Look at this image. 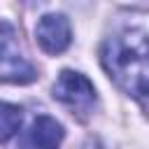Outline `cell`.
Here are the masks:
<instances>
[{"label":"cell","instance_id":"cell-3","mask_svg":"<svg viewBox=\"0 0 149 149\" xmlns=\"http://www.w3.org/2000/svg\"><path fill=\"white\" fill-rule=\"evenodd\" d=\"M63 126L54 119V116H37L33 119V123L21 133L16 149H58V144L63 142Z\"/></svg>","mask_w":149,"mask_h":149},{"label":"cell","instance_id":"cell-6","mask_svg":"<svg viewBox=\"0 0 149 149\" xmlns=\"http://www.w3.org/2000/svg\"><path fill=\"white\" fill-rule=\"evenodd\" d=\"M21 107L12 105V102H2L0 100V142H7L9 137H14L21 128Z\"/></svg>","mask_w":149,"mask_h":149},{"label":"cell","instance_id":"cell-7","mask_svg":"<svg viewBox=\"0 0 149 149\" xmlns=\"http://www.w3.org/2000/svg\"><path fill=\"white\" fill-rule=\"evenodd\" d=\"M0 81H7V79H5V77H0Z\"/></svg>","mask_w":149,"mask_h":149},{"label":"cell","instance_id":"cell-1","mask_svg":"<svg viewBox=\"0 0 149 149\" xmlns=\"http://www.w3.org/2000/svg\"><path fill=\"white\" fill-rule=\"evenodd\" d=\"M100 63L109 79L128 95L144 102L147 95V33L126 28L109 35L100 47Z\"/></svg>","mask_w":149,"mask_h":149},{"label":"cell","instance_id":"cell-4","mask_svg":"<svg viewBox=\"0 0 149 149\" xmlns=\"http://www.w3.org/2000/svg\"><path fill=\"white\" fill-rule=\"evenodd\" d=\"M35 40L47 54H63L72 40L70 21L63 14H44L35 26Z\"/></svg>","mask_w":149,"mask_h":149},{"label":"cell","instance_id":"cell-2","mask_svg":"<svg viewBox=\"0 0 149 149\" xmlns=\"http://www.w3.org/2000/svg\"><path fill=\"white\" fill-rule=\"evenodd\" d=\"M54 98L77 114H88L95 105V88L81 72L63 70L54 84Z\"/></svg>","mask_w":149,"mask_h":149},{"label":"cell","instance_id":"cell-5","mask_svg":"<svg viewBox=\"0 0 149 149\" xmlns=\"http://www.w3.org/2000/svg\"><path fill=\"white\" fill-rule=\"evenodd\" d=\"M0 63H7L12 70L28 68V63L21 56L19 33L9 21H0Z\"/></svg>","mask_w":149,"mask_h":149}]
</instances>
